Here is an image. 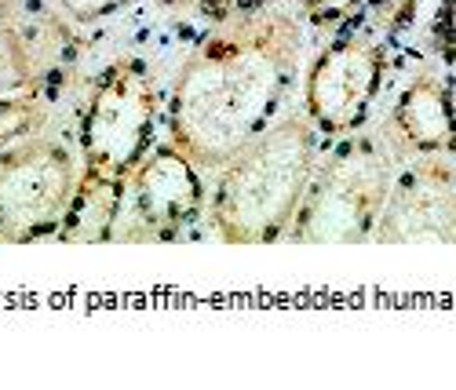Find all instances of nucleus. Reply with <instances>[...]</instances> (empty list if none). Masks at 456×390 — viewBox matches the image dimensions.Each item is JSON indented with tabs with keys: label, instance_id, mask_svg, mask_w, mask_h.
Here are the masks:
<instances>
[{
	"label": "nucleus",
	"instance_id": "nucleus-1",
	"mask_svg": "<svg viewBox=\"0 0 456 390\" xmlns=\"http://www.w3.org/2000/svg\"><path fill=\"white\" fill-rule=\"evenodd\" d=\"M303 62V15L289 0L226 15L179 66L165 132L201 172H219L285 113Z\"/></svg>",
	"mask_w": 456,
	"mask_h": 390
},
{
	"label": "nucleus",
	"instance_id": "nucleus-2",
	"mask_svg": "<svg viewBox=\"0 0 456 390\" xmlns=\"http://www.w3.org/2000/svg\"><path fill=\"white\" fill-rule=\"evenodd\" d=\"M322 161V135L303 110H289L234 153L212 183L208 223L226 245H271L285 230Z\"/></svg>",
	"mask_w": 456,
	"mask_h": 390
},
{
	"label": "nucleus",
	"instance_id": "nucleus-3",
	"mask_svg": "<svg viewBox=\"0 0 456 390\" xmlns=\"http://www.w3.org/2000/svg\"><path fill=\"white\" fill-rule=\"evenodd\" d=\"M402 158L379 128L339 135L318 161L285 230L292 245H362L372 238Z\"/></svg>",
	"mask_w": 456,
	"mask_h": 390
},
{
	"label": "nucleus",
	"instance_id": "nucleus-4",
	"mask_svg": "<svg viewBox=\"0 0 456 390\" xmlns=\"http://www.w3.org/2000/svg\"><path fill=\"white\" fill-rule=\"evenodd\" d=\"M161 102V88L146 59L125 55L110 62L81 99V172L92 179H128L158 146Z\"/></svg>",
	"mask_w": 456,
	"mask_h": 390
},
{
	"label": "nucleus",
	"instance_id": "nucleus-5",
	"mask_svg": "<svg viewBox=\"0 0 456 390\" xmlns=\"http://www.w3.org/2000/svg\"><path fill=\"white\" fill-rule=\"evenodd\" d=\"M81 179V158L41 132L0 150V241L55 238Z\"/></svg>",
	"mask_w": 456,
	"mask_h": 390
},
{
	"label": "nucleus",
	"instance_id": "nucleus-6",
	"mask_svg": "<svg viewBox=\"0 0 456 390\" xmlns=\"http://www.w3.org/2000/svg\"><path fill=\"white\" fill-rule=\"evenodd\" d=\"M387 77L384 41L369 29L339 26L332 41L311 59L303 81V113L322 139H339L365 128Z\"/></svg>",
	"mask_w": 456,
	"mask_h": 390
},
{
	"label": "nucleus",
	"instance_id": "nucleus-7",
	"mask_svg": "<svg viewBox=\"0 0 456 390\" xmlns=\"http://www.w3.org/2000/svg\"><path fill=\"white\" fill-rule=\"evenodd\" d=\"M205 172L165 139L128 175L125 212L113 241H175L186 226L205 215Z\"/></svg>",
	"mask_w": 456,
	"mask_h": 390
},
{
	"label": "nucleus",
	"instance_id": "nucleus-8",
	"mask_svg": "<svg viewBox=\"0 0 456 390\" xmlns=\"http://www.w3.org/2000/svg\"><path fill=\"white\" fill-rule=\"evenodd\" d=\"M456 158H412L398 168L391 198L376 219V245H456Z\"/></svg>",
	"mask_w": 456,
	"mask_h": 390
},
{
	"label": "nucleus",
	"instance_id": "nucleus-9",
	"mask_svg": "<svg viewBox=\"0 0 456 390\" xmlns=\"http://www.w3.org/2000/svg\"><path fill=\"white\" fill-rule=\"evenodd\" d=\"M0 41L26 92L55 99L77 69L73 22L48 0H0Z\"/></svg>",
	"mask_w": 456,
	"mask_h": 390
},
{
	"label": "nucleus",
	"instance_id": "nucleus-10",
	"mask_svg": "<svg viewBox=\"0 0 456 390\" xmlns=\"http://www.w3.org/2000/svg\"><path fill=\"white\" fill-rule=\"evenodd\" d=\"M402 161L456 158V92L438 66H420L398 92L384 128Z\"/></svg>",
	"mask_w": 456,
	"mask_h": 390
},
{
	"label": "nucleus",
	"instance_id": "nucleus-11",
	"mask_svg": "<svg viewBox=\"0 0 456 390\" xmlns=\"http://www.w3.org/2000/svg\"><path fill=\"white\" fill-rule=\"evenodd\" d=\"M125 193H128V179H92L81 172L77 190H73V201L62 215V226L55 238L69 241V245H95V241H113L125 212Z\"/></svg>",
	"mask_w": 456,
	"mask_h": 390
},
{
	"label": "nucleus",
	"instance_id": "nucleus-12",
	"mask_svg": "<svg viewBox=\"0 0 456 390\" xmlns=\"http://www.w3.org/2000/svg\"><path fill=\"white\" fill-rule=\"evenodd\" d=\"M55 99L45 92H4L0 95V150L48 128V106Z\"/></svg>",
	"mask_w": 456,
	"mask_h": 390
},
{
	"label": "nucleus",
	"instance_id": "nucleus-13",
	"mask_svg": "<svg viewBox=\"0 0 456 390\" xmlns=\"http://www.w3.org/2000/svg\"><path fill=\"white\" fill-rule=\"evenodd\" d=\"M369 12V22L387 33V37H398L402 29H409L416 22V12H420V0H365L362 4Z\"/></svg>",
	"mask_w": 456,
	"mask_h": 390
},
{
	"label": "nucleus",
	"instance_id": "nucleus-14",
	"mask_svg": "<svg viewBox=\"0 0 456 390\" xmlns=\"http://www.w3.org/2000/svg\"><path fill=\"white\" fill-rule=\"evenodd\" d=\"M362 4L365 0H299V15L314 29H339L362 12Z\"/></svg>",
	"mask_w": 456,
	"mask_h": 390
},
{
	"label": "nucleus",
	"instance_id": "nucleus-15",
	"mask_svg": "<svg viewBox=\"0 0 456 390\" xmlns=\"http://www.w3.org/2000/svg\"><path fill=\"white\" fill-rule=\"evenodd\" d=\"M52 4L73 22V26H95L102 19L121 15L132 0H52Z\"/></svg>",
	"mask_w": 456,
	"mask_h": 390
},
{
	"label": "nucleus",
	"instance_id": "nucleus-16",
	"mask_svg": "<svg viewBox=\"0 0 456 390\" xmlns=\"http://www.w3.org/2000/svg\"><path fill=\"white\" fill-rule=\"evenodd\" d=\"M263 4H271V0H208V4L201 8V15L208 22H219L226 15H238V12H252V8H263Z\"/></svg>",
	"mask_w": 456,
	"mask_h": 390
},
{
	"label": "nucleus",
	"instance_id": "nucleus-17",
	"mask_svg": "<svg viewBox=\"0 0 456 390\" xmlns=\"http://www.w3.org/2000/svg\"><path fill=\"white\" fill-rule=\"evenodd\" d=\"M165 12H175V15H201V8L208 0H158Z\"/></svg>",
	"mask_w": 456,
	"mask_h": 390
}]
</instances>
